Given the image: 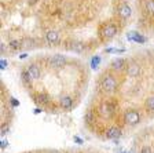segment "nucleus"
Segmentation results:
<instances>
[{"instance_id": "nucleus-1", "label": "nucleus", "mask_w": 154, "mask_h": 153, "mask_svg": "<svg viewBox=\"0 0 154 153\" xmlns=\"http://www.w3.org/2000/svg\"><path fill=\"white\" fill-rule=\"evenodd\" d=\"M100 86H102L103 91H106V93H114L116 88H117V80L113 75H105Z\"/></svg>"}, {"instance_id": "nucleus-2", "label": "nucleus", "mask_w": 154, "mask_h": 153, "mask_svg": "<svg viewBox=\"0 0 154 153\" xmlns=\"http://www.w3.org/2000/svg\"><path fill=\"white\" fill-rule=\"evenodd\" d=\"M67 59L61 54H55V55H51V57L48 58V65L50 68L52 69H62V68L66 65Z\"/></svg>"}, {"instance_id": "nucleus-3", "label": "nucleus", "mask_w": 154, "mask_h": 153, "mask_svg": "<svg viewBox=\"0 0 154 153\" xmlns=\"http://www.w3.org/2000/svg\"><path fill=\"white\" fill-rule=\"evenodd\" d=\"M124 120L129 126H136L140 121V116H139V113L136 110H128L124 116Z\"/></svg>"}, {"instance_id": "nucleus-4", "label": "nucleus", "mask_w": 154, "mask_h": 153, "mask_svg": "<svg viewBox=\"0 0 154 153\" xmlns=\"http://www.w3.org/2000/svg\"><path fill=\"white\" fill-rule=\"evenodd\" d=\"M125 70H127V75H128L129 77H136L140 73V66H139V64H136V62H129V64L127 65V68H125Z\"/></svg>"}, {"instance_id": "nucleus-5", "label": "nucleus", "mask_w": 154, "mask_h": 153, "mask_svg": "<svg viewBox=\"0 0 154 153\" xmlns=\"http://www.w3.org/2000/svg\"><path fill=\"white\" fill-rule=\"evenodd\" d=\"M116 33H117V26L113 25V24H107V25H105L102 29V35L105 36L106 39L114 37Z\"/></svg>"}, {"instance_id": "nucleus-6", "label": "nucleus", "mask_w": 154, "mask_h": 153, "mask_svg": "<svg viewBox=\"0 0 154 153\" xmlns=\"http://www.w3.org/2000/svg\"><path fill=\"white\" fill-rule=\"evenodd\" d=\"M45 40H47L50 44H57L59 42V32L58 30H48L45 33Z\"/></svg>"}, {"instance_id": "nucleus-7", "label": "nucleus", "mask_w": 154, "mask_h": 153, "mask_svg": "<svg viewBox=\"0 0 154 153\" xmlns=\"http://www.w3.org/2000/svg\"><path fill=\"white\" fill-rule=\"evenodd\" d=\"M26 72H28V75L30 76V79L32 80H36L40 77V69H38V66L36 64H30L28 66V69H26Z\"/></svg>"}, {"instance_id": "nucleus-8", "label": "nucleus", "mask_w": 154, "mask_h": 153, "mask_svg": "<svg viewBox=\"0 0 154 153\" xmlns=\"http://www.w3.org/2000/svg\"><path fill=\"white\" fill-rule=\"evenodd\" d=\"M59 105H61L62 109L69 110V109H72V106H73V99H72L69 95H63V97H61V99H59Z\"/></svg>"}, {"instance_id": "nucleus-9", "label": "nucleus", "mask_w": 154, "mask_h": 153, "mask_svg": "<svg viewBox=\"0 0 154 153\" xmlns=\"http://www.w3.org/2000/svg\"><path fill=\"white\" fill-rule=\"evenodd\" d=\"M106 137L109 138V139H119L121 137V130L117 127H112L109 130L106 131Z\"/></svg>"}, {"instance_id": "nucleus-10", "label": "nucleus", "mask_w": 154, "mask_h": 153, "mask_svg": "<svg viewBox=\"0 0 154 153\" xmlns=\"http://www.w3.org/2000/svg\"><path fill=\"white\" fill-rule=\"evenodd\" d=\"M131 13H132V10H131V7H129L127 3H122L121 6H120L119 14H120V17H121V18H128V17L131 15Z\"/></svg>"}, {"instance_id": "nucleus-11", "label": "nucleus", "mask_w": 154, "mask_h": 153, "mask_svg": "<svg viewBox=\"0 0 154 153\" xmlns=\"http://www.w3.org/2000/svg\"><path fill=\"white\" fill-rule=\"evenodd\" d=\"M112 68L114 70H122L124 68H127L125 66V61L122 58H117V59H114L112 62Z\"/></svg>"}, {"instance_id": "nucleus-12", "label": "nucleus", "mask_w": 154, "mask_h": 153, "mask_svg": "<svg viewBox=\"0 0 154 153\" xmlns=\"http://www.w3.org/2000/svg\"><path fill=\"white\" fill-rule=\"evenodd\" d=\"M100 113H102L105 117H109V116H112V113H113V108L109 105V104H103V105L100 106Z\"/></svg>"}, {"instance_id": "nucleus-13", "label": "nucleus", "mask_w": 154, "mask_h": 153, "mask_svg": "<svg viewBox=\"0 0 154 153\" xmlns=\"http://www.w3.org/2000/svg\"><path fill=\"white\" fill-rule=\"evenodd\" d=\"M22 42V47L23 48H32V47H35L36 46V42L33 40V39H30V37H26V39H23V40H21Z\"/></svg>"}, {"instance_id": "nucleus-14", "label": "nucleus", "mask_w": 154, "mask_h": 153, "mask_svg": "<svg viewBox=\"0 0 154 153\" xmlns=\"http://www.w3.org/2000/svg\"><path fill=\"white\" fill-rule=\"evenodd\" d=\"M144 8L149 14H153L154 15V0H146L144 3Z\"/></svg>"}, {"instance_id": "nucleus-15", "label": "nucleus", "mask_w": 154, "mask_h": 153, "mask_svg": "<svg viewBox=\"0 0 154 153\" xmlns=\"http://www.w3.org/2000/svg\"><path fill=\"white\" fill-rule=\"evenodd\" d=\"M70 48L74 51V53H83V51H84V46L81 44L80 42H74V43H72Z\"/></svg>"}, {"instance_id": "nucleus-16", "label": "nucleus", "mask_w": 154, "mask_h": 153, "mask_svg": "<svg viewBox=\"0 0 154 153\" xmlns=\"http://www.w3.org/2000/svg\"><path fill=\"white\" fill-rule=\"evenodd\" d=\"M146 108H147L149 110L154 112V95L147 98V101H146Z\"/></svg>"}, {"instance_id": "nucleus-17", "label": "nucleus", "mask_w": 154, "mask_h": 153, "mask_svg": "<svg viewBox=\"0 0 154 153\" xmlns=\"http://www.w3.org/2000/svg\"><path fill=\"white\" fill-rule=\"evenodd\" d=\"M10 47L13 50H18V48L22 47V42H18V40H11L10 42Z\"/></svg>"}, {"instance_id": "nucleus-18", "label": "nucleus", "mask_w": 154, "mask_h": 153, "mask_svg": "<svg viewBox=\"0 0 154 153\" xmlns=\"http://www.w3.org/2000/svg\"><path fill=\"white\" fill-rule=\"evenodd\" d=\"M22 80H23V83L28 84V86L30 84V80H32V79H30V76L28 75V72H23V73H22Z\"/></svg>"}, {"instance_id": "nucleus-19", "label": "nucleus", "mask_w": 154, "mask_h": 153, "mask_svg": "<svg viewBox=\"0 0 154 153\" xmlns=\"http://www.w3.org/2000/svg\"><path fill=\"white\" fill-rule=\"evenodd\" d=\"M38 101L42 102V104H45V102H47V95H44V94H40V95H38Z\"/></svg>"}, {"instance_id": "nucleus-20", "label": "nucleus", "mask_w": 154, "mask_h": 153, "mask_svg": "<svg viewBox=\"0 0 154 153\" xmlns=\"http://www.w3.org/2000/svg\"><path fill=\"white\" fill-rule=\"evenodd\" d=\"M140 153H151V148L150 146H143L140 149Z\"/></svg>"}, {"instance_id": "nucleus-21", "label": "nucleus", "mask_w": 154, "mask_h": 153, "mask_svg": "<svg viewBox=\"0 0 154 153\" xmlns=\"http://www.w3.org/2000/svg\"><path fill=\"white\" fill-rule=\"evenodd\" d=\"M8 132V126H3L2 127V134H7Z\"/></svg>"}, {"instance_id": "nucleus-22", "label": "nucleus", "mask_w": 154, "mask_h": 153, "mask_svg": "<svg viewBox=\"0 0 154 153\" xmlns=\"http://www.w3.org/2000/svg\"><path fill=\"white\" fill-rule=\"evenodd\" d=\"M0 50H2V53H4V51H6V46H4V44H2V47H0Z\"/></svg>"}]
</instances>
